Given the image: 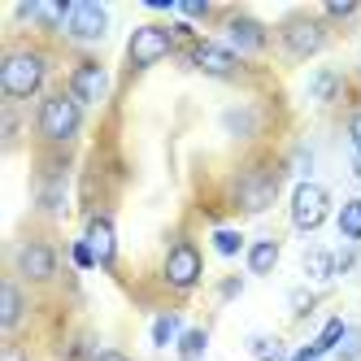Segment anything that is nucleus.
<instances>
[{"label": "nucleus", "instance_id": "obj_8", "mask_svg": "<svg viewBox=\"0 0 361 361\" xmlns=\"http://www.w3.org/2000/svg\"><path fill=\"white\" fill-rule=\"evenodd\" d=\"M183 61H188L196 74H204V79H218V83H248V79H252V61H244L235 48H226L222 39H209V35H200L188 53H183Z\"/></svg>", "mask_w": 361, "mask_h": 361}, {"label": "nucleus", "instance_id": "obj_4", "mask_svg": "<svg viewBox=\"0 0 361 361\" xmlns=\"http://www.w3.org/2000/svg\"><path fill=\"white\" fill-rule=\"evenodd\" d=\"M283 157H274V152H252V157L231 174L226 183V200L231 209L252 218V214H266L270 204L279 200V188H283Z\"/></svg>", "mask_w": 361, "mask_h": 361}, {"label": "nucleus", "instance_id": "obj_20", "mask_svg": "<svg viewBox=\"0 0 361 361\" xmlns=\"http://www.w3.org/2000/svg\"><path fill=\"white\" fill-rule=\"evenodd\" d=\"M335 92H340V74H335V70H322L318 79L309 83V96L322 100V105H326V100H335Z\"/></svg>", "mask_w": 361, "mask_h": 361}, {"label": "nucleus", "instance_id": "obj_12", "mask_svg": "<svg viewBox=\"0 0 361 361\" xmlns=\"http://www.w3.org/2000/svg\"><path fill=\"white\" fill-rule=\"evenodd\" d=\"M66 87L92 109V105H100V100L109 96L114 83H109L105 61H96V57H74V61H70V74H66Z\"/></svg>", "mask_w": 361, "mask_h": 361}, {"label": "nucleus", "instance_id": "obj_16", "mask_svg": "<svg viewBox=\"0 0 361 361\" xmlns=\"http://www.w3.org/2000/svg\"><path fill=\"white\" fill-rule=\"evenodd\" d=\"M300 266H305V274L314 279V283H326V279H335V274H340V270H335V257H331L326 248H309Z\"/></svg>", "mask_w": 361, "mask_h": 361}, {"label": "nucleus", "instance_id": "obj_24", "mask_svg": "<svg viewBox=\"0 0 361 361\" xmlns=\"http://www.w3.org/2000/svg\"><path fill=\"white\" fill-rule=\"evenodd\" d=\"M70 257H74V266H79V270H92V266H100V262H96V252L87 248V240L70 244Z\"/></svg>", "mask_w": 361, "mask_h": 361}, {"label": "nucleus", "instance_id": "obj_31", "mask_svg": "<svg viewBox=\"0 0 361 361\" xmlns=\"http://www.w3.org/2000/svg\"><path fill=\"white\" fill-rule=\"evenodd\" d=\"M361 357V340H344V361H357Z\"/></svg>", "mask_w": 361, "mask_h": 361}, {"label": "nucleus", "instance_id": "obj_7", "mask_svg": "<svg viewBox=\"0 0 361 361\" xmlns=\"http://www.w3.org/2000/svg\"><path fill=\"white\" fill-rule=\"evenodd\" d=\"M157 279H161V288L170 296H192L200 288V279H204V252L192 235H174L161 252V266H157Z\"/></svg>", "mask_w": 361, "mask_h": 361}, {"label": "nucleus", "instance_id": "obj_23", "mask_svg": "<svg viewBox=\"0 0 361 361\" xmlns=\"http://www.w3.org/2000/svg\"><path fill=\"white\" fill-rule=\"evenodd\" d=\"M214 248H218L222 257H235V252L244 248V235H235V231H214Z\"/></svg>", "mask_w": 361, "mask_h": 361}, {"label": "nucleus", "instance_id": "obj_25", "mask_svg": "<svg viewBox=\"0 0 361 361\" xmlns=\"http://www.w3.org/2000/svg\"><path fill=\"white\" fill-rule=\"evenodd\" d=\"M340 340H344V322H340V318H335V322H331V326H326V331L318 335V340H314V344H318V348L326 353V348H335V344H340Z\"/></svg>", "mask_w": 361, "mask_h": 361}, {"label": "nucleus", "instance_id": "obj_9", "mask_svg": "<svg viewBox=\"0 0 361 361\" xmlns=\"http://www.w3.org/2000/svg\"><path fill=\"white\" fill-rule=\"evenodd\" d=\"M218 35H222L226 48H235L244 61H257L274 48V27H266L262 18H252L248 9H235V5L218 13Z\"/></svg>", "mask_w": 361, "mask_h": 361}, {"label": "nucleus", "instance_id": "obj_29", "mask_svg": "<svg viewBox=\"0 0 361 361\" xmlns=\"http://www.w3.org/2000/svg\"><path fill=\"white\" fill-rule=\"evenodd\" d=\"M87 361H131V357H126L122 348H96V353H92Z\"/></svg>", "mask_w": 361, "mask_h": 361}, {"label": "nucleus", "instance_id": "obj_11", "mask_svg": "<svg viewBox=\"0 0 361 361\" xmlns=\"http://www.w3.org/2000/svg\"><path fill=\"white\" fill-rule=\"evenodd\" d=\"M105 35H109V9L96 5V0H74L70 13H66L61 39L79 44V48H92V44H100Z\"/></svg>", "mask_w": 361, "mask_h": 361}, {"label": "nucleus", "instance_id": "obj_1", "mask_svg": "<svg viewBox=\"0 0 361 361\" xmlns=\"http://www.w3.org/2000/svg\"><path fill=\"white\" fill-rule=\"evenodd\" d=\"M53 70H57V53L44 39H13L0 53V96H5V105L18 109L27 100H44L53 92L48 87Z\"/></svg>", "mask_w": 361, "mask_h": 361}, {"label": "nucleus", "instance_id": "obj_26", "mask_svg": "<svg viewBox=\"0 0 361 361\" xmlns=\"http://www.w3.org/2000/svg\"><path fill=\"white\" fill-rule=\"evenodd\" d=\"M344 131H348V144H353V152L361 157V105L348 114V122H344Z\"/></svg>", "mask_w": 361, "mask_h": 361}, {"label": "nucleus", "instance_id": "obj_19", "mask_svg": "<svg viewBox=\"0 0 361 361\" xmlns=\"http://www.w3.org/2000/svg\"><path fill=\"white\" fill-rule=\"evenodd\" d=\"M174 335H183V318H178V314H161V318H157V326H152V344L166 348Z\"/></svg>", "mask_w": 361, "mask_h": 361}, {"label": "nucleus", "instance_id": "obj_3", "mask_svg": "<svg viewBox=\"0 0 361 361\" xmlns=\"http://www.w3.org/2000/svg\"><path fill=\"white\" fill-rule=\"evenodd\" d=\"M200 35L188 22H144L126 39V57H122V83H135L140 74H148L152 66H161L170 57H183Z\"/></svg>", "mask_w": 361, "mask_h": 361}, {"label": "nucleus", "instance_id": "obj_28", "mask_svg": "<svg viewBox=\"0 0 361 361\" xmlns=\"http://www.w3.org/2000/svg\"><path fill=\"white\" fill-rule=\"evenodd\" d=\"M240 288H244V279H240V274L222 279V300H235V296H240Z\"/></svg>", "mask_w": 361, "mask_h": 361}, {"label": "nucleus", "instance_id": "obj_30", "mask_svg": "<svg viewBox=\"0 0 361 361\" xmlns=\"http://www.w3.org/2000/svg\"><path fill=\"white\" fill-rule=\"evenodd\" d=\"M353 262H357V248H344L340 257H335V270H353Z\"/></svg>", "mask_w": 361, "mask_h": 361}, {"label": "nucleus", "instance_id": "obj_22", "mask_svg": "<svg viewBox=\"0 0 361 361\" xmlns=\"http://www.w3.org/2000/svg\"><path fill=\"white\" fill-rule=\"evenodd\" d=\"M248 348L262 361H283V344L274 340V335H257V340H248Z\"/></svg>", "mask_w": 361, "mask_h": 361}, {"label": "nucleus", "instance_id": "obj_5", "mask_svg": "<svg viewBox=\"0 0 361 361\" xmlns=\"http://www.w3.org/2000/svg\"><path fill=\"white\" fill-rule=\"evenodd\" d=\"M9 274L22 283V288H53L57 274H61V252L57 240L48 235L44 226H31L13 240L9 252Z\"/></svg>", "mask_w": 361, "mask_h": 361}, {"label": "nucleus", "instance_id": "obj_17", "mask_svg": "<svg viewBox=\"0 0 361 361\" xmlns=\"http://www.w3.org/2000/svg\"><path fill=\"white\" fill-rule=\"evenodd\" d=\"M204 344H209V331L204 326H192L178 335V361H200L204 357Z\"/></svg>", "mask_w": 361, "mask_h": 361}, {"label": "nucleus", "instance_id": "obj_14", "mask_svg": "<svg viewBox=\"0 0 361 361\" xmlns=\"http://www.w3.org/2000/svg\"><path fill=\"white\" fill-rule=\"evenodd\" d=\"M27 309H31L27 305V288L9 274L5 283H0V331H5L9 340L22 331V322H27Z\"/></svg>", "mask_w": 361, "mask_h": 361}, {"label": "nucleus", "instance_id": "obj_13", "mask_svg": "<svg viewBox=\"0 0 361 361\" xmlns=\"http://www.w3.org/2000/svg\"><path fill=\"white\" fill-rule=\"evenodd\" d=\"M83 240H87V248L96 252V262L105 270L118 266V226H114V214H92Z\"/></svg>", "mask_w": 361, "mask_h": 361}, {"label": "nucleus", "instance_id": "obj_6", "mask_svg": "<svg viewBox=\"0 0 361 361\" xmlns=\"http://www.w3.org/2000/svg\"><path fill=\"white\" fill-rule=\"evenodd\" d=\"M326 44H331V22L318 9H292L274 22V48H279V57L292 61V66L314 61Z\"/></svg>", "mask_w": 361, "mask_h": 361}, {"label": "nucleus", "instance_id": "obj_32", "mask_svg": "<svg viewBox=\"0 0 361 361\" xmlns=\"http://www.w3.org/2000/svg\"><path fill=\"white\" fill-rule=\"evenodd\" d=\"M353 170H357V178H361V157H357V166H353Z\"/></svg>", "mask_w": 361, "mask_h": 361}, {"label": "nucleus", "instance_id": "obj_18", "mask_svg": "<svg viewBox=\"0 0 361 361\" xmlns=\"http://www.w3.org/2000/svg\"><path fill=\"white\" fill-rule=\"evenodd\" d=\"M340 235L348 244H361V200H348L340 209Z\"/></svg>", "mask_w": 361, "mask_h": 361}, {"label": "nucleus", "instance_id": "obj_10", "mask_svg": "<svg viewBox=\"0 0 361 361\" xmlns=\"http://www.w3.org/2000/svg\"><path fill=\"white\" fill-rule=\"evenodd\" d=\"M288 214H292V226L300 235H314V231L331 218V192L326 183H314V178H300L292 188V200H288Z\"/></svg>", "mask_w": 361, "mask_h": 361}, {"label": "nucleus", "instance_id": "obj_33", "mask_svg": "<svg viewBox=\"0 0 361 361\" xmlns=\"http://www.w3.org/2000/svg\"><path fill=\"white\" fill-rule=\"evenodd\" d=\"M5 361H22V357H18V353H9V357H5Z\"/></svg>", "mask_w": 361, "mask_h": 361}, {"label": "nucleus", "instance_id": "obj_27", "mask_svg": "<svg viewBox=\"0 0 361 361\" xmlns=\"http://www.w3.org/2000/svg\"><path fill=\"white\" fill-rule=\"evenodd\" d=\"M314 305H318V296H314V292H296V296H292V309H296V318H305V314H309Z\"/></svg>", "mask_w": 361, "mask_h": 361}, {"label": "nucleus", "instance_id": "obj_21", "mask_svg": "<svg viewBox=\"0 0 361 361\" xmlns=\"http://www.w3.org/2000/svg\"><path fill=\"white\" fill-rule=\"evenodd\" d=\"M318 13H322L326 22H348V18L361 13V5H357V0H335V5H322Z\"/></svg>", "mask_w": 361, "mask_h": 361}, {"label": "nucleus", "instance_id": "obj_2", "mask_svg": "<svg viewBox=\"0 0 361 361\" xmlns=\"http://www.w3.org/2000/svg\"><path fill=\"white\" fill-rule=\"evenodd\" d=\"M83 122H87V105L66 83H57L35 105V122H31L39 157L44 161H70L74 144H79V135H83Z\"/></svg>", "mask_w": 361, "mask_h": 361}, {"label": "nucleus", "instance_id": "obj_15", "mask_svg": "<svg viewBox=\"0 0 361 361\" xmlns=\"http://www.w3.org/2000/svg\"><path fill=\"white\" fill-rule=\"evenodd\" d=\"M279 252H283V248H279V240H252V244H248V252H244V257H248V274H252V279L274 274Z\"/></svg>", "mask_w": 361, "mask_h": 361}]
</instances>
